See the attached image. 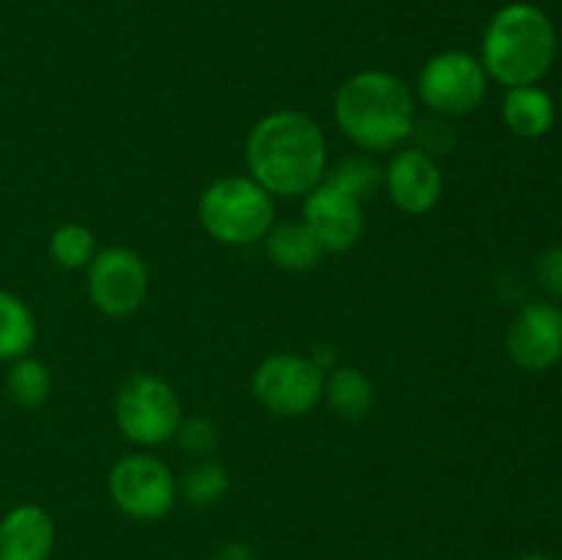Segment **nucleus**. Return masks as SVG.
<instances>
[{"mask_svg":"<svg viewBox=\"0 0 562 560\" xmlns=\"http://www.w3.org/2000/svg\"><path fill=\"white\" fill-rule=\"evenodd\" d=\"M247 168L269 195H307L313 187L322 184L327 170V141L322 126L296 110L267 115L247 137Z\"/></svg>","mask_w":562,"mask_h":560,"instance_id":"1","label":"nucleus"},{"mask_svg":"<svg viewBox=\"0 0 562 560\" xmlns=\"http://www.w3.org/2000/svg\"><path fill=\"white\" fill-rule=\"evenodd\" d=\"M335 121L360 148L387 152L415 132V97L401 77L360 71L338 88Z\"/></svg>","mask_w":562,"mask_h":560,"instance_id":"2","label":"nucleus"},{"mask_svg":"<svg viewBox=\"0 0 562 560\" xmlns=\"http://www.w3.org/2000/svg\"><path fill=\"white\" fill-rule=\"evenodd\" d=\"M558 33L532 3H510L492 16L483 36L481 64L505 88L536 86L554 64Z\"/></svg>","mask_w":562,"mask_h":560,"instance_id":"3","label":"nucleus"},{"mask_svg":"<svg viewBox=\"0 0 562 560\" xmlns=\"http://www.w3.org/2000/svg\"><path fill=\"white\" fill-rule=\"evenodd\" d=\"M198 214L212 239L247 247L263 239L274 225V201L252 176H225L206 187Z\"/></svg>","mask_w":562,"mask_h":560,"instance_id":"4","label":"nucleus"},{"mask_svg":"<svg viewBox=\"0 0 562 560\" xmlns=\"http://www.w3.org/2000/svg\"><path fill=\"white\" fill-rule=\"evenodd\" d=\"M115 421L130 443L146 445V448L162 445L176 437V428L181 423L179 395L165 379L135 373L119 390Z\"/></svg>","mask_w":562,"mask_h":560,"instance_id":"5","label":"nucleus"},{"mask_svg":"<svg viewBox=\"0 0 562 560\" xmlns=\"http://www.w3.org/2000/svg\"><path fill=\"white\" fill-rule=\"evenodd\" d=\"M488 75L481 60L461 49H448L426 60L417 77L423 104L439 115H467L486 97Z\"/></svg>","mask_w":562,"mask_h":560,"instance_id":"6","label":"nucleus"},{"mask_svg":"<svg viewBox=\"0 0 562 560\" xmlns=\"http://www.w3.org/2000/svg\"><path fill=\"white\" fill-rule=\"evenodd\" d=\"M108 486L115 508L140 522L162 519L173 508L179 492L170 467L146 453H132L115 461Z\"/></svg>","mask_w":562,"mask_h":560,"instance_id":"7","label":"nucleus"},{"mask_svg":"<svg viewBox=\"0 0 562 560\" xmlns=\"http://www.w3.org/2000/svg\"><path fill=\"white\" fill-rule=\"evenodd\" d=\"M256 399L283 417L307 415L324 395V371L302 355H274L252 377Z\"/></svg>","mask_w":562,"mask_h":560,"instance_id":"8","label":"nucleus"},{"mask_svg":"<svg viewBox=\"0 0 562 560\" xmlns=\"http://www.w3.org/2000/svg\"><path fill=\"white\" fill-rule=\"evenodd\" d=\"M88 294L104 316H130L148 294L146 264L130 247H104L88 264Z\"/></svg>","mask_w":562,"mask_h":560,"instance_id":"9","label":"nucleus"},{"mask_svg":"<svg viewBox=\"0 0 562 560\" xmlns=\"http://www.w3.org/2000/svg\"><path fill=\"white\" fill-rule=\"evenodd\" d=\"M510 360L532 373L549 371L562 360V307L530 302L514 318L508 333Z\"/></svg>","mask_w":562,"mask_h":560,"instance_id":"10","label":"nucleus"},{"mask_svg":"<svg viewBox=\"0 0 562 560\" xmlns=\"http://www.w3.org/2000/svg\"><path fill=\"white\" fill-rule=\"evenodd\" d=\"M382 184L387 187L390 201L401 212L426 214L442 198V170L434 163L431 154L420 148H404L384 168Z\"/></svg>","mask_w":562,"mask_h":560,"instance_id":"11","label":"nucleus"},{"mask_svg":"<svg viewBox=\"0 0 562 560\" xmlns=\"http://www.w3.org/2000/svg\"><path fill=\"white\" fill-rule=\"evenodd\" d=\"M305 223L318 236L324 250L344 253L360 242L366 220L357 198L322 181L305 195Z\"/></svg>","mask_w":562,"mask_h":560,"instance_id":"12","label":"nucleus"},{"mask_svg":"<svg viewBox=\"0 0 562 560\" xmlns=\"http://www.w3.org/2000/svg\"><path fill=\"white\" fill-rule=\"evenodd\" d=\"M55 544V522L38 505H16L0 519V560H47Z\"/></svg>","mask_w":562,"mask_h":560,"instance_id":"13","label":"nucleus"},{"mask_svg":"<svg viewBox=\"0 0 562 560\" xmlns=\"http://www.w3.org/2000/svg\"><path fill=\"white\" fill-rule=\"evenodd\" d=\"M267 253L278 267L291 269V272H305L322 261L324 245L313 234L311 225L302 220V223L272 225L267 234Z\"/></svg>","mask_w":562,"mask_h":560,"instance_id":"14","label":"nucleus"},{"mask_svg":"<svg viewBox=\"0 0 562 560\" xmlns=\"http://www.w3.org/2000/svg\"><path fill=\"white\" fill-rule=\"evenodd\" d=\"M503 119L510 132L521 137H541L554 124V102L543 88L519 86L508 88L503 102Z\"/></svg>","mask_w":562,"mask_h":560,"instance_id":"15","label":"nucleus"},{"mask_svg":"<svg viewBox=\"0 0 562 560\" xmlns=\"http://www.w3.org/2000/svg\"><path fill=\"white\" fill-rule=\"evenodd\" d=\"M36 344V318L11 291L0 289V360H20Z\"/></svg>","mask_w":562,"mask_h":560,"instance_id":"16","label":"nucleus"},{"mask_svg":"<svg viewBox=\"0 0 562 560\" xmlns=\"http://www.w3.org/2000/svg\"><path fill=\"white\" fill-rule=\"evenodd\" d=\"M324 395H327L329 406L349 421H360L373 406L371 379L357 368H338L329 373V379L324 382Z\"/></svg>","mask_w":562,"mask_h":560,"instance_id":"17","label":"nucleus"},{"mask_svg":"<svg viewBox=\"0 0 562 560\" xmlns=\"http://www.w3.org/2000/svg\"><path fill=\"white\" fill-rule=\"evenodd\" d=\"M324 181L338 187L346 195L362 201V198H371L373 192L382 187L384 170L379 168L376 159H371L368 154H351V157L340 159V163L324 176Z\"/></svg>","mask_w":562,"mask_h":560,"instance_id":"18","label":"nucleus"},{"mask_svg":"<svg viewBox=\"0 0 562 560\" xmlns=\"http://www.w3.org/2000/svg\"><path fill=\"white\" fill-rule=\"evenodd\" d=\"M9 395L20 406L31 410V406H42L47 401L49 390H53V377H49L47 366L42 360H33V357H20L11 366L9 379Z\"/></svg>","mask_w":562,"mask_h":560,"instance_id":"19","label":"nucleus"},{"mask_svg":"<svg viewBox=\"0 0 562 560\" xmlns=\"http://www.w3.org/2000/svg\"><path fill=\"white\" fill-rule=\"evenodd\" d=\"M49 256L64 269H82L97 256V236L80 223H66L49 236Z\"/></svg>","mask_w":562,"mask_h":560,"instance_id":"20","label":"nucleus"},{"mask_svg":"<svg viewBox=\"0 0 562 560\" xmlns=\"http://www.w3.org/2000/svg\"><path fill=\"white\" fill-rule=\"evenodd\" d=\"M231 481H228V472H225L223 464L212 459H201L195 461L192 467H187L184 475H181V494L190 500L192 505H214L225 497L228 492Z\"/></svg>","mask_w":562,"mask_h":560,"instance_id":"21","label":"nucleus"},{"mask_svg":"<svg viewBox=\"0 0 562 560\" xmlns=\"http://www.w3.org/2000/svg\"><path fill=\"white\" fill-rule=\"evenodd\" d=\"M176 439H179L181 450L190 456H209L217 445V428L206 417H181L179 428H176Z\"/></svg>","mask_w":562,"mask_h":560,"instance_id":"22","label":"nucleus"},{"mask_svg":"<svg viewBox=\"0 0 562 560\" xmlns=\"http://www.w3.org/2000/svg\"><path fill=\"white\" fill-rule=\"evenodd\" d=\"M536 280L547 294L562 296V247H552L538 256Z\"/></svg>","mask_w":562,"mask_h":560,"instance_id":"23","label":"nucleus"},{"mask_svg":"<svg viewBox=\"0 0 562 560\" xmlns=\"http://www.w3.org/2000/svg\"><path fill=\"white\" fill-rule=\"evenodd\" d=\"M214 560H256V555H252L250 547H245V544H225Z\"/></svg>","mask_w":562,"mask_h":560,"instance_id":"24","label":"nucleus"},{"mask_svg":"<svg viewBox=\"0 0 562 560\" xmlns=\"http://www.w3.org/2000/svg\"><path fill=\"white\" fill-rule=\"evenodd\" d=\"M311 360L316 362L318 368H333V362H335V351H333V346H318L316 351H313L311 355Z\"/></svg>","mask_w":562,"mask_h":560,"instance_id":"25","label":"nucleus"},{"mask_svg":"<svg viewBox=\"0 0 562 560\" xmlns=\"http://www.w3.org/2000/svg\"><path fill=\"white\" fill-rule=\"evenodd\" d=\"M516 560H554V558H547V555H521V558Z\"/></svg>","mask_w":562,"mask_h":560,"instance_id":"26","label":"nucleus"}]
</instances>
